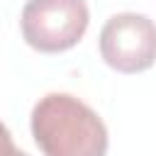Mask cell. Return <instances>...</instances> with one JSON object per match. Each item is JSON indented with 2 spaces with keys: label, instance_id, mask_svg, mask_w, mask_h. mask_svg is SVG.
Here are the masks:
<instances>
[{
  "label": "cell",
  "instance_id": "obj_2",
  "mask_svg": "<svg viewBox=\"0 0 156 156\" xmlns=\"http://www.w3.org/2000/svg\"><path fill=\"white\" fill-rule=\"evenodd\" d=\"M88 22L85 0H29L20 17L24 41L41 54H58L76 46Z\"/></svg>",
  "mask_w": 156,
  "mask_h": 156
},
{
  "label": "cell",
  "instance_id": "obj_3",
  "mask_svg": "<svg viewBox=\"0 0 156 156\" xmlns=\"http://www.w3.org/2000/svg\"><path fill=\"white\" fill-rule=\"evenodd\" d=\"M100 56L119 73H141L156 61V24L146 15H112L100 32Z\"/></svg>",
  "mask_w": 156,
  "mask_h": 156
},
{
  "label": "cell",
  "instance_id": "obj_4",
  "mask_svg": "<svg viewBox=\"0 0 156 156\" xmlns=\"http://www.w3.org/2000/svg\"><path fill=\"white\" fill-rule=\"evenodd\" d=\"M5 156H27L24 151H15L12 149V141H10V136L5 139Z\"/></svg>",
  "mask_w": 156,
  "mask_h": 156
},
{
  "label": "cell",
  "instance_id": "obj_1",
  "mask_svg": "<svg viewBox=\"0 0 156 156\" xmlns=\"http://www.w3.org/2000/svg\"><path fill=\"white\" fill-rule=\"evenodd\" d=\"M32 136L44 156H105L107 127L68 93H49L32 110Z\"/></svg>",
  "mask_w": 156,
  "mask_h": 156
}]
</instances>
